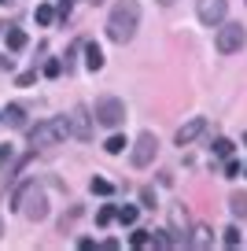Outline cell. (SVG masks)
Listing matches in <instances>:
<instances>
[{
	"label": "cell",
	"instance_id": "cell-27",
	"mask_svg": "<svg viewBox=\"0 0 247 251\" xmlns=\"http://www.w3.org/2000/svg\"><path fill=\"white\" fill-rule=\"evenodd\" d=\"M70 8H74V0H59V15H63V19L70 15Z\"/></svg>",
	"mask_w": 247,
	"mask_h": 251
},
{
	"label": "cell",
	"instance_id": "cell-10",
	"mask_svg": "<svg viewBox=\"0 0 247 251\" xmlns=\"http://www.w3.org/2000/svg\"><path fill=\"white\" fill-rule=\"evenodd\" d=\"M85 67H89V71H103V48L96 45V41L85 45Z\"/></svg>",
	"mask_w": 247,
	"mask_h": 251
},
{
	"label": "cell",
	"instance_id": "cell-6",
	"mask_svg": "<svg viewBox=\"0 0 247 251\" xmlns=\"http://www.w3.org/2000/svg\"><path fill=\"white\" fill-rule=\"evenodd\" d=\"M155 155H159V141H155L151 133H140V137H137V144H133L129 163L137 166V170H144V166H151V163H155Z\"/></svg>",
	"mask_w": 247,
	"mask_h": 251
},
{
	"label": "cell",
	"instance_id": "cell-13",
	"mask_svg": "<svg viewBox=\"0 0 247 251\" xmlns=\"http://www.w3.org/2000/svg\"><path fill=\"white\" fill-rule=\"evenodd\" d=\"M4 122H8V126H15V129H19V126H26V111L19 107V103H11V107L4 111Z\"/></svg>",
	"mask_w": 247,
	"mask_h": 251
},
{
	"label": "cell",
	"instance_id": "cell-24",
	"mask_svg": "<svg viewBox=\"0 0 247 251\" xmlns=\"http://www.w3.org/2000/svg\"><path fill=\"white\" fill-rule=\"evenodd\" d=\"M11 155H15V148H11V144H0V170L11 163Z\"/></svg>",
	"mask_w": 247,
	"mask_h": 251
},
{
	"label": "cell",
	"instance_id": "cell-1",
	"mask_svg": "<svg viewBox=\"0 0 247 251\" xmlns=\"http://www.w3.org/2000/svg\"><path fill=\"white\" fill-rule=\"evenodd\" d=\"M137 23H140V4L137 0H118L115 8H111V19H107V37L125 45L137 33Z\"/></svg>",
	"mask_w": 247,
	"mask_h": 251
},
{
	"label": "cell",
	"instance_id": "cell-4",
	"mask_svg": "<svg viewBox=\"0 0 247 251\" xmlns=\"http://www.w3.org/2000/svg\"><path fill=\"white\" fill-rule=\"evenodd\" d=\"M96 126H107V129H118V126L125 122V103L118 100V96H103V100H96Z\"/></svg>",
	"mask_w": 247,
	"mask_h": 251
},
{
	"label": "cell",
	"instance_id": "cell-15",
	"mask_svg": "<svg viewBox=\"0 0 247 251\" xmlns=\"http://www.w3.org/2000/svg\"><path fill=\"white\" fill-rule=\"evenodd\" d=\"M229 207H232V214H236V218H247V196H244V192H232Z\"/></svg>",
	"mask_w": 247,
	"mask_h": 251
},
{
	"label": "cell",
	"instance_id": "cell-8",
	"mask_svg": "<svg viewBox=\"0 0 247 251\" xmlns=\"http://www.w3.org/2000/svg\"><path fill=\"white\" fill-rule=\"evenodd\" d=\"M67 122H70V137H77V141L93 137V115L85 107H74V115H67Z\"/></svg>",
	"mask_w": 247,
	"mask_h": 251
},
{
	"label": "cell",
	"instance_id": "cell-30",
	"mask_svg": "<svg viewBox=\"0 0 247 251\" xmlns=\"http://www.w3.org/2000/svg\"><path fill=\"white\" fill-rule=\"evenodd\" d=\"M244 177H247V166H244Z\"/></svg>",
	"mask_w": 247,
	"mask_h": 251
},
{
	"label": "cell",
	"instance_id": "cell-12",
	"mask_svg": "<svg viewBox=\"0 0 247 251\" xmlns=\"http://www.w3.org/2000/svg\"><path fill=\"white\" fill-rule=\"evenodd\" d=\"M4 41H8L11 52H23V48H26V33L23 30H8V26H4Z\"/></svg>",
	"mask_w": 247,
	"mask_h": 251
},
{
	"label": "cell",
	"instance_id": "cell-26",
	"mask_svg": "<svg viewBox=\"0 0 247 251\" xmlns=\"http://www.w3.org/2000/svg\"><path fill=\"white\" fill-rule=\"evenodd\" d=\"M225 177H240V163H236V159H229V163H225Z\"/></svg>",
	"mask_w": 247,
	"mask_h": 251
},
{
	"label": "cell",
	"instance_id": "cell-25",
	"mask_svg": "<svg viewBox=\"0 0 247 251\" xmlns=\"http://www.w3.org/2000/svg\"><path fill=\"white\" fill-rule=\"evenodd\" d=\"M15 81H19V85H23V89H26V85H33V81H37V71H26V74H19Z\"/></svg>",
	"mask_w": 247,
	"mask_h": 251
},
{
	"label": "cell",
	"instance_id": "cell-11",
	"mask_svg": "<svg viewBox=\"0 0 247 251\" xmlns=\"http://www.w3.org/2000/svg\"><path fill=\"white\" fill-rule=\"evenodd\" d=\"M173 240L177 244H188V218H185V211H173Z\"/></svg>",
	"mask_w": 247,
	"mask_h": 251
},
{
	"label": "cell",
	"instance_id": "cell-19",
	"mask_svg": "<svg viewBox=\"0 0 247 251\" xmlns=\"http://www.w3.org/2000/svg\"><path fill=\"white\" fill-rule=\"evenodd\" d=\"M103 148L111 151V155H118V151H125V137L122 133H115V137H107V144H103Z\"/></svg>",
	"mask_w": 247,
	"mask_h": 251
},
{
	"label": "cell",
	"instance_id": "cell-7",
	"mask_svg": "<svg viewBox=\"0 0 247 251\" xmlns=\"http://www.w3.org/2000/svg\"><path fill=\"white\" fill-rule=\"evenodd\" d=\"M225 11H229V0H199L196 4V15H199L203 26H222Z\"/></svg>",
	"mask_w": 247,
	"mask_h": 251
},
{
	"label": "cell",
	"instance_id": "cell-17",
	"mask_svg": "<svg viewBox=\"0 0 247 251\" xmlns=\"http://www.w3.org/2000/svg\"><path fill=\"white\" fill-rule=\"evenodd\" d=\"M37 23H41V26H52V23H55V8H48V4H37Z\"/></svg>",
	"mask_w": 247,
	"mask_h": 251
},
{
	"label": "cell",
	"instance_id": "cell-9",
	"mask_svg": "<svg viewBox=\"0 0 247 251\" xmlns=\"http://www.w3.org/2000/svg\"><path fill=\"white\" fill-rule=\"evenodd\" d=\"M203 133H207V118H192V122H185L177 129V144L185 148V144H192L196 137H203Z\"/></svg>",
	"mask_w": 247,
	"mask_h": 251
},
{
	"label": "cell",
	"instance_id": "cell-16",
	"mask_svg": "<svg viewBox=\"0 0 247 251\" xmlns=\"http://www.w3.org/2000/svg\"><path fill=\"white\" fill-rule=\"evenodd\" d=\"M89 188H93L96 196H111V188H115V185H111L107 177H93V181H89Z\"/></svg>",
	"mask_w": 247,
	"mask_h": 251
},
{
	"label": "cell",
	"instance_id": "cell-22",
	"mask_svg": "<svg viewBox=\"0 0 247 251\" xmlns=\"http://www.w3.org/2000/svg\"><path fill=\"white\" fill-rule=\"evenodd\" d=\"M129 244H133V248H148V244H151V233H148V229H137Z\"/></svg>",
	"mask_w": 247,
	"mask_h": 251
},
{
	"label": "cell",
	"instance_id": "cell-3",
	"mask_svg": "<svg viewBox=\"0 0 247 251\" xmlns=\"http://www.w3.org/2000/svg\"><path fill=\"white\" fill-rule=\"evenodd\" d=\"M70 137V122L67 115H55V118H45V122H37L30 129V141L37 144V148H52V144H63Z\"/></svg>",
	"mask_w": 247,
	"mask_h": 251
},
{
	"label": "cell",
	"instance_id": "cell-5",
	"mask_svg": "<svg viewBox=\"0 0 247 251\" xmlns=\"http://www.w3.org/2000/svg\"><path fill=\"white\" fill-rule=\"evenodd\" d=\"M244 41H247L244 23H229V26H222V30H218L214 48H218L222 55H232V52H240V48H244Z\"/></svg>",
	"mask_w": 247,
	"mask_h": 251
},
{
	"label": "cell",
	"instance_id": "cell-29",
	"mask_svg": "<svg viewBox=\"0 0 247 251\" xmlns=\"http://www.w3.org/2000/svg\"><path fill=\"white\" fill-rule=\"evenodd\" d=\"M159 4H162V8H170V4H177V0H159Z\"/></svg>",
	"mask_w": 247,
	"mask_h": 251
},
{
	"label": "cell",
	"instance_id": "cell-18",
	"mask_svg": "<svg viewBox=\"0 0 247 251\" xmlns=\"http://www.w3.org/2000/svg\"><path fill=\"white\" fill-rule=\"evenodd\" d=\"M111 222H115V207L103 203L100 211H96V226H111Z\"/></svg>",
	"mask_w": 247,
	"mask_h": 251
},
{
	"label": "cell",
	"instance_id": "cell-28",
	"mask_svg": "<svg viewBox=\"0 0 247 251\" xmlns=\"http://www.w3.org/2000/svg\"><path fill=\"white\" fill-rule=\"evenodd\" d=\"M140 200H144V207H155V203H151V200H155V192H151V188H144V192H140Z\"/></svg>",
	"mask_w": 247,
	"mask_h": 251
},
{
	"label": "cell",
	"instance_id": "cell-31",
	"mask_svg": "<svg viewBox=\"0 0 247 251\" xmlns=\"http://www.w3.org/2000/svg\"><path fill=\"white\" fill-rule=\"evenodd\" d=\"M244 144H247V133H244Z\"/></svg>",
	"mask_w": 247,
	"mask_h": 251
},
{
	"label": "cell",
	"instance_id": "cell-2",
	"mask_svg": "<svg viewBox=\"0 0 247 251\" xmlns=\"http://www.w3.org/2000/svg\"><path fill=\"white\" fill-rule=\"evenodd\" d=\"M11 207H15L19 214H23L26 222H41V218H48V200H45V192H41L37 185H23L15 192V200H11Z\"/></svg>",
	"mask_w": 247,
	"mask_h": 251
},
{
	"label": "cell",
	"instance_id": "cell-32",
	"mask_svg": "<svg viewBox=\"0 0 247 251\" xmlns=\"http://www.w3.org/2000/svg\"><path fill=\"white\" fill-rule=\"evenodd\" d=\"M0 4H4V0H0Z\"/></svg>",
	"mask_w": 247,
	"mask_h": 251
},
{
	"label": "cell",
	"instance_id": "cell-14",
	"mask_svg": "<svg viewBox=\"0 0 247 251\" xmlns=\"http://www.w3.org/2000/svg\"><path fill=\"white\" fill-rule=\"evenodd\" d=\"M115 218H118V222H122V226H137V218H140V211H137V207H133V203H125V207H122V211H115Z\"/></svg>",
	"mask_w": 247,
	"mask_h": 251
},
{
	"label": "cell",
	"instance_id": "cell-20",
	"mask_svg": "<svg viewBox=\"0 0 247 251\" xmlns=\"http://www.w3.org/2000/svg\"><path fill=\"white\" fill-rule=\"evenodd\" d=\"M210 148H214L218 159H229V155H232V141H225V137H222V141H214Z\"/></svg>",
	"mask_w": 247,
	"mask_h": 251
},
{
	"label": "cell",
	"instance_id": "cell-23",
	"mask_svg": "<svg viewBox=\"0 0 247 251\" xmlns=\"http://www.w3.org/2000/svg\"><path fill=\"white\" fill-rule=\"evenodd\" d=\"M45 74H48V78H59V74H63V59H48L45 63Z\"/></svg>",
	"mask_w": 247,
	"mask_h": 251
},
{
	"label": "cell",
	"instance_id": "cell-21",
	"mask_svg": "<svg viewBox=\"0 0 247 251\" xmlns=\"http://www.w3.org/2000/svg\"><path fill=\"white\" fill-rule=\"evenodd\" d=\"M222 240H225V248H240V229H236V226H229V229L222 233Z\"/></svg>",
	"mask_w": 247,
	"mask_h": 251
}]
</instances>
